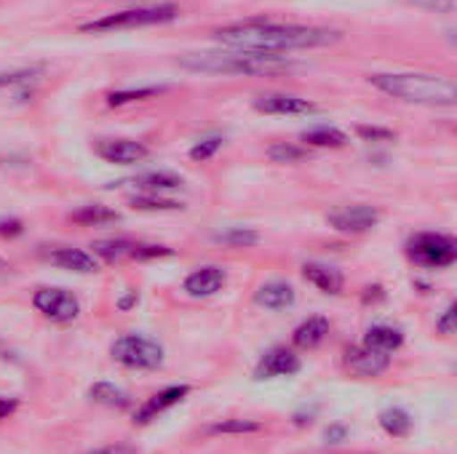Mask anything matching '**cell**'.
Here are the masks:
<instances>
[{"label": "cell", "instance_id": "obj_1", "mask_svg": "<svg viewBox=\"0 0 457 454\" xmlns=\"http://www.w3.org/2000/svg\"><path fill=\"white\" fill-rule=\"evenodd\" d=\"M212 37L236 51H257V54H284V51H305L324 48L340 43V29L327 27H305V24H278L270 19H246L238 24L217 27Z\"/></svg>", "mask_w": 457, "mask_h": 454}, {"label": "cell", "instance_id": "obj_2", "mask_svg": "<svg viewBox=\"0 0 457 454\" xmlns=\"http://www.w3.org/2000/svg\"><path fill=\"white\" fill-rule=\"evenodd\" d=\"M378 91L426 107H453L457 102L455 83L445 75L426 72H375L367 78Z\"/></svg>", "mask_w": 457, "mask_h": 454}, {"label": "cell", "instance_id": "obj_3", "mask_svg": "<svg viewBox=\"0 0 457 454\" xmlns=\"http://www.w3.org/2000/svg\"><path fill=\"white\" fill-rule=\"evenodd\" d=\"M185 70L206 72V75H278L289 72L295 64L278 54H257V51H206V54H187L179 59Z\"/></svg>", "mask_w": 457, "mask_h": 454}, {"label": "cell", "instance_id": "obj_4", "mask_svg": "<svg viewBox=\"0 0 457 454\" xmlns=\"http://www.w3.org/2000/svg\"><path fill=\"white\" fill-rule=\"evenodd\" d=\"M179 16V8L171 3L147 5V8H131L118 13H104L94 21H86L83 32H112V29H137V27H153V24H169Z\"/></svg>", "mask_w": 457, "mask_h": 454}, {"label": "cell", "instance_id": "obj_5", "mask_svg": "<svg viewBox=\"0 0 457 454\" xmlns=\"http://www.w3.org/2000/svg\"><path fill=\"white\" fill-rule=\"evenodd\" d=\"M407 254L420 268L442 270V268L455 265L457 244L450 235H442V233H418L407 244Z\"/></svg>", "mask_w": 457, "mask_h": 454}, {"label": "cell", "instance_id": "obj_6", "mask_svg": "<svg viewBox=\"0 0 457 454\" xmlns=\"http://www.w3.org/2000/svg\"><path fill=\"white\" fill-rule=\"evenodd\" d=\"M110 356L129 369H158L163 364V348L155 340L139 334L118 337L110 348Z\"/></svg>", "mask_w": 457, "mask_h": 454}, {"label": "cell", "instance_id": "obj_7", "mask_svg": "<svg viewBox=\"0 0 457 454\" xmlns=\"http://www.w3.org/2000/svg\"><path fill=\"white\" fill-rule=\"evenodd\" d=\"M32 305L37 313H43L54 324H72L80 316V302L67 289H37L32 297Z\"/></svg>", "mask_w": 457, "mask_h": 454}, {"label": "cell", "instance_id": "obj_8", "mask_svg": "<svg viewBox=\"0 0 457 454\" xmlns=\"http://www.w3.org/2000/svg\"><path fill=\"white\" fill-rule=\"evenodd\" d=\"M378 222H380V209H375V206H345V209H337L329 214V225L345 235L367 233Z\"/></svg>", "mask_w": 457, "mask_h": 454}, {"label": "cell", "instance_id": "obj_9", "mask_svg": "<svg viewBox=\"0 0 457 454\" xmlns=\"http://www.w3.org/2000/svg\"><path fill=\"white\" fill-rule=\"evenodd\" d=\"M254 110L265 112V115H311L319 107L303 96L295 94H281V91H270V94H260L254 99Z\"/></svg>", "mask_w": 457, "mask_h": 454}, {"label": "cell", "instance_id": "obj_10", "mask_svg": "<svg viewBox=\"0 0 457 454\" xmlns=\"http://www.w3.org/2000/svg\"><path fill=\"white\" fill-rule=\"evenodd\" d=\"M96 155L115 166H131V163H142L150 155V150L137 139H102L96 144Z\"/></svg>", "mask_w": 457, "mask_h": 454}, {"label": "cell", "instance_id": "obj_11", "mask_svg": "<svg viewBox=\"0 0 457 454\" xmlns=\"http://www.w3.org/2000/svg\"><path fill=\"white\" fill-rule=\"evenodd\" d=\"M388 367H391L388 353H378L364 345L345 351V369L356 377H380L383 372H388Z\"/></svg>", "mask_w": 457, "mask_h": 454}, {"label": "cell", "instance_id": "obj_12", "mask_svg": "<svg viewBox=\"0 0 457 454\" xmlns=\"http://www.w3.org/2000/svg\"><path fill=\"white\" fill-rule=\"evenodd\" d=\"M303 369V361L300 356H295L292 351L287 348H273L268 351L257 369H254V380H276V377H292Z\"/></svg>", "mask_w": 457, "mask_h": 454}, {"label": "cell", "instance_id": "obj_13", "mask_svg": "<svg viewBox=\"0 0 457 454\" xmlns=\"http://www.w3.org/2000/svg\"><path fill=\"white\" fill-rule=\"evenodd\" d=\"M187 393H190V385H171V388L155 393L153 399H147V401L137 409L134 423H137V425H147L150 420H155L158 415H163L166 409H171L174 404H179Z\"/></svg>", "mask_w": 457, "mask_h": 454}, {"label": "cell", "instance_id": "obj_14", "mask_svg": "<svg viewBox=\"0 0 457 454\" xmlns=\"http://www.w3.org/2000/svg\"><path fill=\"white\" fill-rule=\"evenodd\" d=\"M46 260L62 270H72V273H80V276H88V273H96L99 270V260L83 249H70V246H62V249H51L46 254Z\"/></svg>", "mask_w": 457, "mask_h": 454}, {"label": "cell", "instance_id": "obj_15", "mask_svg": "<svg viewBox=\"0 0 457 454\" xmlns=\"http://www.w3.org/2000/svg\"><path fill=\"white\" fill-rule=\"evenodd\" d=\"M225 281H228V273L222 268H214V265L198 268L185 278V292L190 297H212L225 286Z\"/></svg>", "mask_w": 457, "mask_h": 454}, {"label": "cell", "instance_id": "obj_16", "mask_svg": "<svg viewBox=\"0 0 457 454\" xmlns=\"http://www.w3.org/2000/svg\"><path fill=\"white\" fill-rule=\"evenodd\" d=\"M303 276L316 286L321 289L324 294H340L343 286H345V278L337 268H329V265H321V262H305L303 265Z\"/></svg>", "mask_w": 457, "mask_h": 454}, {"label": "cell", "instance_id": "obj_17", "mask_svg": "<svg viewBox=\"0 0 457 454\" xmlns=\"http://www.w3.org/2000/svg\"><path fill=\"white\" fill-rule=\"evenodd\" d=\"M327 334H329V318H324V316H311L308 321H303V324L295 329L292 343H295L300 351H313V348H319V345L327 340Z\"/></svg>", "mask_w": 457, "mask_h": 454}, {"label": "cell", "instance_id": "obj_18", "mask_svg": "<svg viewBox=\"0 0 457 454\" xmlns=\"http://www.w3.org/2000/svg\"><path fill=\"white\" fill-rule=\"evenodd\" d=\"M254 302L265 310H287L295 305V289L284 281H270L260 286V292L254 294Z\"/></svg>", "mask_w": 457, "mask_h": 454}, {"label": "cell", "instance_id": "obj_19", "mask_svg": "<svg viewBox=\"0 0 457 454\" xmlns=\"http://www.w3.org/2000/svg\"><path fill=\"white\" fill-rule=\"evenodd\" d=\"M404 345V334L394 326H372L364 334V348L378 353H394Z\"/></svg>", "mask_w": 457, "mask_h": 454}, {"label": "cell", "instance_id": "obj_20", "mask_svg": "<svg viewBox=\"0 0 457 454\" xmlns=\"http://www.w3.org/2000/svg\"><path fill=\"white\" fill-rule=\"evenodd\" d=\"M70 219L80 227H102V225H112V222H120V214L110 206H80L78 211L70 214Z\"/></svg>", "mask_w": 457, "mask_h": 454}, {"label": "cell", "instance_id": "obj_21", "mask_svg": "<svg viewBox=\"0 0 457 454\" xmlns=\"http://www.w3.org/2000/svg\"><path fill=\"white\" fill-rule=\"evenodd\" d=\"M134 241H126V238H104V241H94L91 249H94V257H99L102 262H123V260H131V252H134Z\"/></svg>", "mask_w": 457, "mask_h": 454}, {"label": "cell", "instance_id": "obj_22", "mask_svg": "<svg viewBox=\"0 0 457 454\" xmlns=\"http://www.w3.org/2000/svg\"><path fill=\"white\" fill-rule=\"evenodd\" d=\"M300 139H303L305 144H311V147H332V150L348 144V134L340 131V128H335V126H316V128H308V131L300 134Z\"/></svg>", "mask_w": 457, "mask_h": 454}, {"label": "cell", "instance_id": "obj_23", "mask_svg": "<svg viewBox=\"0 0 457 454\" xmlns=\"http://www.w3.org/2000/svg\"><path fill=\"white\" fill-rule=\"evenodd\" d=\"M88 399L94 404H102V407H110V409H126L131 404V396L123 388L112 385V383H94L91 391H88Z\"/></svg>", "mask_w": 457, "mask_h": 454}, {"label": "cell", "instance_id": "obj_24", "mask_svg": "<svg viewBox=\"0 0 457 454\" xmlns=\"http://www.w3.org/2000/svg\"><path fill=\"white\" fill-rule=\"evenodd\" d=\"M137 187H142L145 193H166V190H179L182 187V177L171 174V171H150V174H142L134 179Z\"/></svg>", "mask_w": 457, "mask_h": 454}, {"label": "cell", "instance_id": "obj_25", "mask_svg": "<svg viewBox=\"0 0 457 454\" xmlns=\"http://www.w3.org/2000/svg\"><path fill=\"white\" fill-rule=\"evenodd\" d=\"M380 428L394 439H404L412 433V417L404 409H386L380 415Z\"/></svg>", "mask_w": 457, "mask_h": 454}, {"label": "cell", "instance_id": "obj_26", "mask_svg": "<svg viewBox=\"0 0 457 454\" xmlns=\"http://www.w3.org/2000/svg\"><path fill=\"white\" fill-rule=\"evenodd\" d=\"M217 244L222 246H233V249H246V246H257L262 241V235L252 227H230L214 235Z\"/></svg>", "mask_w": 457, "mask_h": 454}, {"label": "cell", "instance_id": "obj_27", "mask_svg": "<svg viewBox=\"0 0 457 454\" xmlns=\"http://www.w3.org/2000/svg\"><path fill=\"white\" fill-rule=\"evenodd\" d=\"M131 206H134V209H139V211H177V209H182V203H179V201L161 198V195H153V193L134 195V198H131Z\"/></svg>", "mask_w": 457, "mask_h": 454}, {"label": "cell", "instance_id": "obj_28", "mask_svg": "<svg viewBox=\"0 0 457 454\" xmlns=\"http://www.w3.org/2000/svg\"><path fill=\"white\" fill-rule=\"evenodd\" d=\"M305 155H308L305 147H297V144H289V142H276V144L268 147V158L273 163H297Z\"/></svg>", "mask_w": 457, "mask_h": 454}, {"label": "cell", "instance_id": "obj_29", "mask_svg": "<svg viewBox=\"0 0 457 454\" xmlns=\"http://www.w3.org/2000/svg\"><path fill=\"white\" fill-rule=\"evenodd\" d=\"M163 88L158 86H147V88H137V91H115L107 96V104L110 107H120V104H129V102H142V99H150V96H158Z\"/></svg>", "mask_w": 457, "mask_h": 454}, {"label": "cell", "instance_id": "obj_30", "mask_svg": "<svg viewBox=\"0 0 457 454\" xmlns=\"http://www.w3.org/2000/svg\"><path fill=\"white\" fill-rule=\"evenodd\" d=\"M257 431H262V425L254 423V420H222V423L209 428V433H236V436L257 433Z\"/></svg>", "mask_w": 457, "mask_h": 454}, {"label": "cell", "instance_id": "obj_31", "mask_svg": "<svg viewBox=\"0 0 457 454\" xmlns=\"http://www.w3.org/2000/svg\"><path fill=\"white\" fill-rule=\"evenodd\" d=\"M220 147H222V136H206V139H201L198 144L190 147V158L193 161H209Z\"/></svg>", "mask_w": 457, "mask_h": 454}, {"label": "cell", "instance_id": "obj_32", "mask_svg": "<svg viewBox=\"0 0 457 454\" xmlns=\"http://www.w3.org/2000/svg\"><path fill=\"white\" fill-rule=\"evenodd\" d=\"M174 252L169 246H153V244H137L131 252V260H158V257H171Z\"/></svg>", "mask_w": 457, "mask_h": 454}, {"label": "cell", "instance_id": "obj_33", "mask_svg": "<svg viewBox=\"0 0 457 454\" xmlns=\"http://www.w3.org/2000/svg\"><path fill=\"white\" fill-rule=\"evenodd\" d=\"M356 131H359V136L367 139V142H391V139H396L394 131L380 128V126H359Z\"/></svg>", "mask_w": 457, "mask_h": 454}, {"label": "cell", "instance_id": "obj_34", "mask_svg": "<svg viewBox=\"0 0 457 454\" xmlns=\"http://www.w3.org/2000/svg\"><path fill=\"white\" fill-rule=\"evenodd\" d=\"M35 75V70H13V72H0V88L5 86H16V83H24Z\"/></svg>", "mask_w": 457, "mask_h": 454}, {"label": "cell", "instance_id": "obj_35", "mask_svg": "<svg viewBox=\"0 0 457 454\" xmlns=\"http://www.w3.org/2000/svg\"><path fill=\"white\" fill-rule=\"evenodd\" d=\"M455 305H450L447 310H445V316L436 321V329L442 332V334H455Z\"/></svg>", "mask_w": 457, "mask_h": 454}, {"label": "cell", "instance_id": "obj_36", "mask_svg": "<svg viewBox=\"0 0 457 454\" xmlns=\"http://www.w3.org/2000/svg\"><path fill=\"white\" fill-rule=\"evenodd\" d=\"M24 233V225L19 219H0V238H16Z\"/></svg>", "mask_w": 457, "mask_h": 454}, {"label": "cell", "instance_id": "obj_37", "mask_svg": "<svg viewBox=\"0 0 457 454\" xmlns=\"http://www.w3.org/2000/svg\"><path fill=\"white\" fill-rule=\"evenodd\" d=\"M16 409H19V399H5V396H0V423L8 420Z\"/></svg>", "mask_w": 457, "mask_h": 454}, {"label": "cell", "instance_id": "obj_38", "mask_svg": "<svg viewBox=\"0 0 457 454\" xmlns=\"http://www.w3.org/2000/svg\"><path fill=\"white\" fill-rule=\"evenodd\" d=\"M88 454H137V450H131L126 444H112V447H102V450H94Z\"/></svg>", "mask_w": 457, "mask_h": 454}, {"label": "cell", "instance_id": "obj_39", "mask_svg": "<svg viewBox=\"0 0 457 454\" xmlns=\"http://www.w3.org/2000/svg\"><path fill=\"white\" fill-rule=\"evenodd\" d=\"M345 436H348V428L345 425H335V428L327 431V442H332V444H340Z\"/></svg>", "mask_w": 457, "mask_h": 454}, {"label": "cell", "instance_id": "obj_40", "mask_svg": "<svg viewBox=\"0 0 457 454\" xmlns=\"http://www.w3.org/2000/svg\"><path fill=\"white\" fill-rule=\"evenodd\" d=\"M8 270H11V268H8V262L0 257V278H3V276H8Z\"/></svg>", "mask_w": 457, "mask_h": 454}]
</instances>
